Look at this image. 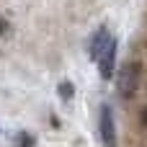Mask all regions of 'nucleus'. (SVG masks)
<instances>
[{
    "label": "nucleus",
    "mask_w": 147,
    "mask_h": 147,
    "mask_svg": "<svg viewBox=\"0 0 147 147\" xmlns=\"http://www.w3.org/2000/svg\"><path fill=\"white\" fill-rule=\"evenodd\" d=\"M101 134H103V145H109V147L116 145V137H114V119H111V109H109V106L101 109Z\"/></svg>",
    "instance_id": "obj_1"
},
{
    "label": "nucleus",
    "mask_w": 147,
    "mask_h": 147,
    "mask_svg": "<svg viewBox=\"0 0 147 147\" xmlns=\"http://www.w3.org/2000/svg\"><path fill=\"white\" fill-rule=\"evenodd\" d=\"M140 119H142V124H145V127H147V106H145V109H142V111H140Z\"/></svg>",
    "instance_id": "obj_2"
}]
</instances>
